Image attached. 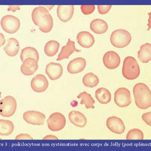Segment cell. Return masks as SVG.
<instances>
[{
  "label": "cell",
  "instance_id": "obj_1",
  "mask_svg": "<svg viewBox=\"0 0 151 151\" xmlns=\"http://www.w3.org/2000/svg\"><path fill=\"white\" fill-rule=\"evenodd\" d=\"M32 17L35 24L42 32H49L53 28V18L45 7L41 6L35 8L32 12Z\"/></svg>",
  "mask_w": 151,
  "mask_h": 151
},
{
  "label": "cell",
  "instance_id": "obj_2",
  "mask_svg": "<svg viewBox=\"0 0 151 151\" xmlns=\"http://www.w3.org/2000/svg\"><path fill=\"white\" fill-rule=\"evenodd\" d=\"M133 93L135 103L141 109L145 110L151 106V92L146 84L139 83L134 86Z\"/></svg>",
  "mask_w": 151,
  "mask_h": 151
},
{
  "label": "cell",
  "instance_id": "obj_3",
  "mask_svg": "<svg viewBox=\"0 0 151 151\" xmlns=\"http://www.w3.org/2000/svg\"><path fill=\"white\" fill-rule=\"evenodd\" d=\"M140 69L137 60L132 56L127 57L124 59L122 74L127 80H134L139 77Z\"/></svg>",
  "mask_w": 151,
  "mask_h": 151
},
{
  "label": "cell",
  "instance_id": "obj_4",
  "mask_svg": "<svg viewBox=\"0 0 151 151\" xmlns=\"http://www.w3.org/2000/svg\"><path fill=\"white\" fill-rule=\"evenodd\" d=\"M110 40L113 46L122 48L128 46L132 40V37L130 33L127 30L118 29L112 33Z\"/></svg>",
  "mask_w": 151,
  "mask_h": 151
},
{
  "label": "cell",
  "instance_id": "obj_5",
  "mask_svg": "<svg viewBox=\"0 0 151 151\" xmlns=\"http://www.w3.org/2000/svg\"><path fill=\"white\" fill-rule=\"evenodd\" d=\"M17 108V101L12 96H7L0 101V114L3 117H11L16 112Z\"/></svg>",
  "mask_w": 151,
  "mask_h": 151
},
{
  "label": "cell",
  "instance_id": "obj_6",
  "mask_svg": "<svg viewBox=\"0 0 151 151\" xmlns=\"http://www.w3.org/2000/svg\"><path fill=\"white\" fill-rule=\"evenodd\" d=\"M1 24L4 31L7 33L12 34L18 31L20 27V22L19 19L16 17L8 15L2 18Z\"/></svg>",
  "mask_w": 151,
  "mask_h": 151
},
{
  "label": "cell",
  "instance_id": "obj_7",
  "mask_svg": "<svg viewBox=\"0 0 151 151\" xmlns=\"http://www.w3.org/2000/svg\"><path fill=\"white\" fill-rule=\"evenodd\" d=\"M48 127L50 130L54 132L62 130L66 125V119L61 113L55 112L52 114L47 120Z\"/></svg>",
  "mask_w": 151,
  "mask_h": 151
},
{
  "label": "cell",
  "instance_id": "obj_8",
  "mask_svg": "<svg viewBox=\"0 0 151 151\" xmlns=\"http://www.w3.org/2000/svg\"><path fill=\"white\" fill-rule=\"evenodd\" d=\"M114 101L119 107L129 106L132 103L130 91L127 88H119L114 93Z\"/></svg>",
  "mask_w": 151,
  "mask_h": 151
},
{
  "label": "cell",
  "instance_id": "obj_9",
  "mask_svg": "<svg viewBox=\"0 0 151 151\" xmlns=\"http://www.w3.org/2000/svg\"><path fill=\"white\" fill-rule=\"evenodd\" d=\"M46 118L44 114L37 111H27L23 114L24 120L28 124L33 125H44Z\"/></svg>",
  "mask_w": 151,
  "mask_h": 151
},
{
  "label": "cell",
  "instance_id": "obj_10",
  "mask_svg": "<svg viewBox=\"0 0 151 151\" xmlns=\"http://www.w3.org/2000/svg\"><path fill=\"white\" fill-rule=\"evenodd\" d=\"M106 127L114 134H122L126 130V127L122 120L116 116L109 117L106 120Z\"/></svg>",
  "mask_w": 151,
  "mask_h": 151
},
{
  "label": "cell",
  "instance_id": "obj_11",
  "mask_svg": "<svg viewBox=\"0 0 151 151\" xmlns=\"http://www.w3.org/2000/svg\"><path fill=\"white\" fill-rule=\"evenodd\" d=\"M120 63V57L114 51H107L103 57L104 65L109 70H114L118 68Z\"/></svg>",
  "mask_w": 151,
  "mask_h": 151
},
{
  "label": "cell",
  "instance_id": "obj_12",
  "mask_svg": "<svg viewBox=\"0 0 151 151\" xmlns=\"http://www.w3.org/2000/svg\"><path fill=\"white\" fill-rule=\"evenodd\" d=\"M31 86L33 90L37 93L44 92L47 89L49 82L45 76L38 74L32 79Z\"/></svg>",
  "mask_w": 151,
  "mask_h": 151
},
{
  "label": "cell",
  "instance_id": "obj_13",
  "mask_svg": "<svg viewBox=\"0 0 151 151\" xmlns=\"http://www.w3.org/2000/svg\"><path fill=\"white\" fill-rule=\"evenodd\" d=\"M38 68V62L35 58H28L23 62L20 70L24 75L28 76L34 74Z\"/></svg>",
  "mask_w": 151,
  "mask_h": 151
},
{
  "label": "cell",
  "instance_id": "obj_14",
  "mask_svg": "<svg viewBox=\"0 0 151 151\" xmlns=\"http://www.w3.org/2000/svg\"><path fill=\"white\" fill-rule=\"evenodd\" d=\"M45 71L50 80L55 81L59 79L63 75V66L60 64L52 62L47 65Z\"/></svg>",
  "mask_w": 151,
  "mask_h": 151
},
{
  "label": "cell",
  "instance_id": "obj_15",
  "mask_svg": "<svg viewBox=\"0 0 151 151\" xmlns=\"http://www.w3.org/2000/svg\"><path fill=\"white\" fill-rule=\"evenodd\" d=\"M87 63L84 58H77L71 60L67 66V71L71 74H77L82 72L86 66Z\"/></svg>",
  "mask_w": 151,
  "mask_h": 151
},
{
  "label": "cell",
  "instance_id": "obj_16",
  "mask_svg": "<svg viewBox=\"0 0 151 151\" xmlns=\"http://www.w3.org/2000/svg\"><path fill=\"white\" fill-rule=\"evenodd\" d=\"M74 9L73 5H59L57 8L58 17L62 22H67L73 17Z\"/></svg>",
  "mask_w": 151,
  "mask_h": 151
},
{
  "label": "cell",
  "instance_id": "obj_17",
  "mask_svg": "<svg viewBox=\"0 0 151 151\" xmlns=\"http://www.w3.org/2000/svg\"><path fill=\"white\" fill-rule=\"evenodd\" d=\"M76 40L79 45L85 48L91 47L95 43V39L93 35L86 31L79 32L77 34Z\"/></svg>",
  "mask_w": 151,
  "mask_h": 151
},
{
  "label": "cell",
  "instance_id": "obj_18",
  "mask_svg": "<svg viewBox=\"0 0 151 151\" xmlns=\"http://www.w3.org/2000/svg\"><path fill=\"white\" fill-rule=\"evenodd\" d=\"M81 51V50L76 48L75 42L69 39L66 45L62 47V50L59 53L56 60L59 61L64 59H68L73 52H79Z\"/></svg>",
  "mask_w": 151,
  "mask_h": 151
},
{
  "label": "cell",
  "instance_id": "obj_19",
  "mask_svg": "<svg viewBox=\"0 0 151 151\" xmlns=\"http://www.w3.org/2000/svg\"><path fill=\"white\" fill-rule=\"evenodd\" d=\"M69 119L72 124L78 127H84L87 123L85 115L78 111H71L69 113Z\"/></svg>",
  "mask_w": 151,
  "mask_h": 151
},
{
  "label": "cell",
  "instance_id": "obj_20",
  "mask_svg": "<svg viewBox=\"0 0 151 151\" xmlns=\"http://www.w3.org/2000/svg\"><path fill=\"white\" fill-rule=\"evenodd\" d=\"M19 43L15 38H11L7 40L6 45L4 50L6 54L10 57H15L19 51Z\"/></svg>",
  "mask_w": 151,
  "mask_h": 151
},
{
  "label": "cell",
  "instance_id": "obj_21",
  "mask_svg": "<svg viewBox=\"0 0 151 151\" xmlns=\"http://www.w3.org/2000/svg\"><path fill=\"white\" fill-rule=\"evenodd\" d=\"M91 30L97 34H103L106 32L108 30L107 23L100 19H96L92 20L90 25Z\"/></svg>",
  "mask_w": 151,
  "mask_h": 151
},
{
  "label": "cell",
  "instance_id": "obj_22",
  "mask_svg": "<svg viewBox=\"0 0 151 151\" xmlns=\"http://www.w3.org/2000/svg\"><path fill=\"white\" fill-rule=\"evenodd\" d=\"M138 58L140 62L144 63H148L151 61V44L146 43L140 47L138 52Z\"/></svg>",
  "mask_w": 151,
  "mask_h": 151
},
{
  "label": "cell",
  "instance_id": "obj_23",
  "mask_svg": "<svg viewBox=\"0 0 151 151\" xmlns=\"http://www.w3.org/2000/svg\"><path fill=\"white\" fill-rule=\"evenodd\" d=\"M97 100L103 104H106L110 103L111 99V92L107 89L100 88L98 89L95 92Z\"/></svg>",
  "mask_w": 151,
  "mask_h": 151
},
{
  "label": "cell",
  "instance_id": "obj_24",
  "mask_svg": "<svg viewBox=\"0 0 151 151\" xmlns=\"http://www.w3.org/2000/svg\"><path fill=\"white\" fill-rule=\"evenodd\" d=\"M13 122L8 120H0V134L1 136L10 135L14 131Z\"/></svg>",
  "mask_w": 151,
  "mask_h": 151
},
{
  "label": "cell",
  "instance_id": "obj_25",
  "mask_svg": "<svg viewBox=\"0 0 151 151\" xmlns=\"http://www.w3.org/2000/svg\"><path fill=\"white\" fill-rule=\"evenodd\" d=\"M20 59L22 62H24L28 58H35L37 62L39 60V53L36 49L32 47H26L22 50L20 54Z\"/></svg>",
  "mask_w": 151,
  "mask_h": 151
},
{
  "label": "cell",
  "instance_id": "obj_26",
  "mask_svg": "<svg viewBox=\"0 0 151 151\" xmlns=\"http://www.w3.org/2000/svg\"><path fill=\"white\" fill-rule=\"evenodd\" d=\"M77 98L81 99V104H84L86 109H94V106L95 101L91 95L86 91L81 92L78 96Z\"/></svg>",
  "mask_w": 151,
  "mask_h": 151
},
{
  "label": "cell",
  "instance_id": "obj_27",
  "mask_svg": "<svg viewBox=\"0 0 151 151\" xmlns=\"http://www.w3.org/2000/svg\"><path fill=\"white\" fill-rule=\"evenodd\" d=\"M60 44L55 40L48 42L44 47V52L47 56L53 57L56 55L59 50Z\"/></svg>",
  "mask_w": 151,
  "mask_h": 151
},
{
  "label": "cell",
  "instance_id": "obj_28",
  "mask_svg": "<svg viewBox=\"0 0 151 151\" xmlns=\"http://www.w3.org/2000/svg\"><path fill=\"white\" fill-rule=\"evenodd\" d=\"M98 77L92 73H89L84 76L82 79L83 83L84 86L92 88L96 87L99 83Z\"/></svg>",
  "mask_w": 151,
  "mask_h": 151
},
{
  "label": "cell",
  "instance_id": "obj_29",
  "mask_svg": "<svg viewBox=\"0 0 151 151\" xmlns=\"http://www.w3.org/2000/svg\"><path fill=\"white\" fill-rule=\"evenodd\" d=\"M127 140H143L144 134L138 129H134L129 131L126 137Z\"/></svg>",
  "mask_w": 151,
  "mask_h": 151
},
{
  "label": "cell",
  "instance_id": "obj_30",
  "mask_svg": "<svg viewBox=\"0 0 151 151\" xmlns=\"http://www.w3.org/2000/svg\"><path fill=\"white\" fill-rule=\"evenodd\" d=\"M81 9L82 12L84 15H90L94 12L95 9V6L94 5H82Z\"/></svg>",
  "mask_w": 151,
  "mask_h": 151
},
{
  "label": "cell",
  "instance_id": "obj_31",
  "mask_svg": "<svg viewBox=\"0 0 151 151\" xmlns=\"http://www.w3.org/2000/svg\"><path fill=\"white\" fill-rule=\"evenodd\" d=\"M98 10L101 15L106 14L110 11L112 5H98Z\"/></svg>",
  "mask_w": 151,
  "mask_h": 151
},
{
  "label": "cell",
  "instance_id": "obj_32",
  "mask_svg": "<svg viewBox=\"0 0 151 151\" xmlns=\"http://www.w3.org/2000/svg\"><path fill=\"white\" fill-rule=\"evenodd\" d=\"M151 112H149L146 113L144 114L142 116V119L147 124V125L151 126Z\"/></svg>",
  "mask_w": 151,
  "mask_h": 151
},
{
  "label": "cell",
  "instance_id": "obj_33",
  "mask_svg": "<svg viewBox=\"0 0 151 151\" xmlns=\"http://www.w3.org/2000/svg\"><path fill=\"white\" fill-rule=\"evenodd\" d=\"M16 140H33V138L30 135L27 134H21L17 136Z\"/></svg>",
  "mask_w": 151,
  "mask_h": 151
},
{
  "label": "cell",
  "instance_id": "obj_34",
  "mask_svg": "<svg viewBox=\"0 0 151 151\" xmlns=\"http://www.w3.org/2000/svg\"><path fill=\"white\" fill-rule=\"evenodd\" d=\"M20 9V8L19 6L18 5H10L9 8H8V10L10 11H12L13 12H15L17 10Z\"/></svg>",
  "mask_w": 151,
  "mask_h": 151
},
{
  "label": "cell",
  "instance_id": "obj_35",
  "mask_svg": "<svg viewBox=\"0 0 151 151\" xmlns=\"http://www.w3.org/2000/svg\"><path fill=\"white\" fill-rule=\"evenodd\" d=\"M43 140H58V138L55 136L48 135L43 137Z\"/></svg>",
  "mask_w": 151,
  "mask_h": 151
}]
</instances>
